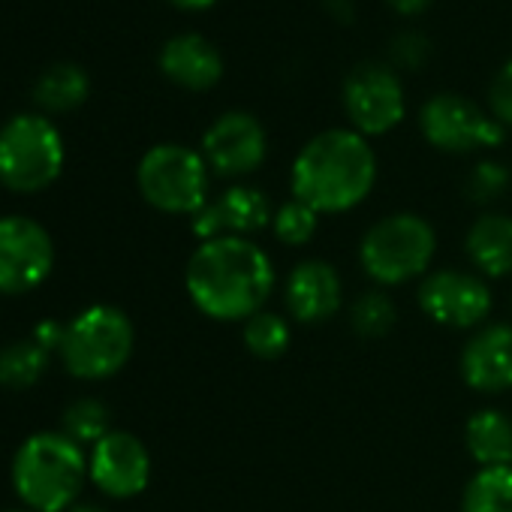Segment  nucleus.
I'll return each mask as SVG.
<instances>
[{"label":"nucleus","mask_w":512,"mask_h":512,"mask_svg":"<svg viewBox=\"0 0 512 512\" xmlns=\"http://www.w3.org/2000/svg\"><path fill=\"white\" fill-rule=\"evenodd\" d=\"M184 287L199 314L217 323H247L275 293V263L253 238L199 241L184 269Z\"/></svg>","instance_id":"1"},{"label":"nucleus","mask_w":512,"mask_h":512,"mask_svg":"<svg viewBox=\"0 0 512 512\" xmlns=\"http://www.w3.org/2000/svg\"><path fill=\"white\" fill-rule=\"evenodd\" d=\"M377 184V154L356 130H323L293 160V196L323 214H344L362 205Z\"/></svg>","instance_id":"2"},{"label":"nucleus","mask_w":512,"mask_h":512,"mask_svg":"<svg viewBox=\"0 0 512 512\" xmlns=\"http://www.w3.org/2000/svg\"><path fill=\"white\" fill-rule=\"evenodd\" d=\"M88 482L85 446L64 431L28 437L13 458V485L22 503L34 512H67L79 503Z\"/></svg>","instance_id":"3"},{"label":"nucleus","mask_w":512,"mask_h":512,"mask_svg":"<svg viewBox=\"0 0 512 512\" xmlns=\"http://www.w3.org/2000/svg\"><path fill=\"white\" fill-rule=\"evenodd\" d=\"M437 232L431 220L413 211H395L368 226L359 241L362 272L377 287H401L431 272Z\"/></svg>","instance_id":"4"},{"label":"nucleus","mask_w":512,"mask_h":512,"mask_svg":"<svg viewBox=\"0 0 512 512\" xmlns=\"http://www.w3.org/2000/svg\"><path fill=\"white\" fill-rule=\"evenodd\" d=\"M133 347V320L115 305H91L67 323L61 359L79 380H109L130 362Z\"/></svg>","instance_id":"5"},{"label":"nucleus","mask_w":512,"mask_h":512,"mask_svg":"<svg viewBox=\"0 0 512 512\" xmlns=\"http://www.w3.org/2000/svg\"><path fill=\"white\" fill-rule=\"evenodd\" d=\"M136 184L151 208L163 214L193 217L208 202L211 169L202 151L166 142L145 151L136 169Z\"/></svg>","instance_id":"6"},{"label":"nucleus","mask_w":512,"mask_h":512,"mask_svg":"<svg viewBox=\"0 0 512 512\" xmlns=\"http://www.w3.org/2000/svg\"><path fill=\"white\" fill-rule=\"evenodd\" d=\"M64 169V139L43 115H19L0 130V181L16 193L49 187Z\"/></svg>","instance_id":"7"},{"label":"nucleus","mask_w":512,"mask_h":512,"mask_svg":"<svg viewBox=\"0 0 512 512\" xmlns=\"http://www.w3.org/2000/svg\"><path fill=\"white\" fill-rule=\"evenodd\" d=\"M419 130L425 142L443 154H473L500 148L506 127L473 100L458 94H437L419 112Z\"/></svg>","instance_id":"8"},{"label":"nucleus","mask_w":512,"mask_h":512,"mask_svg":"<svg viewBox=\"0 0 512 512\" xmlns=\"http://www.w3.org/2000/svg\"><path fill=\"white\" fill-rule=\"evenodd\" d=\"M422 314L446 329H479L491 314V290L482 275L461 269H434L416 290Z\"/></svg>","instance_id":"9"},{"label":"nucleus","mask_w":512,"mask_h":512,"mask_svg":"<svg viewBox=\"0 0 512 512\" xmlns=\"http://www.w3.org/2000/svg\"><path fill=\"white\" fill-rule=\"evenodd\" d=\"M55 266L52 235L31 217L0 220V293L25 296L37 290Z\"/></svg>","instance_id":"10"},{"label":"nucleus","mask_w":512,"mask_h":512,"mask_svg":"<svg viewBox=\"0 0 512 512\" xmlns=\"http://www.w3.org/2000/svg\"><path fill=\"white\" fill-rule=\"evenodd\" d=\"M344 112L356 133L368 136H386L404 121L407 103L404 88L395 76V70L383 64H359L341 88Z\"/></svg>","instance_id":"11"},{"label":"nucleus","mask_w":512,"mask_h":512,"mask_svg":"<svg viewBox=\"0 0 512 512\" xmlns=\"http://www.w3.org/2000/svg\"><path fill=\"white\" fill-rule=\"evenodd\" d=\"M266 154V130L250 112H226L202 136V157L220 178H244L256 172L266 163Z\"/></svg>","instance_id":"12"},{"label":"nucleus","mask_w":512,"mask_h":512,"mask_svg":"<svg viewBox=\"0 0 512 512\" xmlns=\"http://www.w3.org/2000/svg\"><path fill=\"white\" fill-rule=\"evenodd\" d=\"M88 479L115 500L136 497L151 482V452L130 431H109L88 455Z\"/></svg>","instance_id":"13"},{"label":"nucleus","mask_w":512,"mask_h":512,"mask_svg":"<svg viewBox=\"0 0 512 512\" xmlns=\"http://www.w3.org/2000/svg\"><path fill=\"white\" fill-rule=\"evenodd\" d=\"M275 211L269 196L253 184H232L220 196L208 199L193 217L190 229L199 241L238 235L250 238L253 232H263L272 223Z\"/></svg>","instance_id":"14"},{"label":"nucleus","mask_w":512,"mask_h":512,"mask_svg":"<svg viewBox=\"0 0 512 512\" xmlns=\"http://www.w3.org/2000/svg\"><path fill=\"white\" fill-rule=\"evenodd\" d=\"M461 380L479 395H503L512 389V323L479 326L458 356Z\"/></svg>","instance_id":"15"},{"label":"nucleus","mask_w":512,"mask_h":512,"mask_svg":"<svg viewBox=\"0 0 512 512\" xmlns=\"http://www.w3.org/2000/svg\"><path fill=\"white\" fill-rule=\"evenodd\" d=\"M284 302L290 317L302 326L329 323L344 305V281L332 263L302 260L284 284Z\"/></svg>","instance_id":"16"},{"label":"nucleus","mask_w":512,"mask_h":512,"mask_svg":"<svg viewBox=\"0 0 512 512\" xmlns=\"http://www.w3.org/2000/svg\"><path fill=\"white\" fill-rule=\"evenodd\" d=\"M160 70L187 91H208L223 76L220 52L199 34H178L160 52Z\"/></svg>","instance_id":"17"},{"label":"nucleus","mask_w":512,"mask_h":512,"mask_svg":"<svg viewBox=\"0 0 512 512\" xmlns=\"http://www.w3.org/2000/svg\"><path fill=\"white\" fill-rule=\"evenodd\" d=\"M464 253L476 275L482 278H509L512 275V217L500 211L479 214L467 235Z\"/></svg>","instance_id":"18"},{"label":"nucleus","mask_w":512,"mask_h":512,"mask_svg":"<svg viewBox=\"0 0 512 512\" xmlns=\"http://www.w3.org/2000/svg\"><path fill=\"white\" fill-rule=\"evenodd\" d=\"M467 455L479 470L512 464V416L497 407L476 410L464 425Z\"/></svg>","instance_id":"19"},{"label":"nucleus","mask_w":512,"mask_h":512,"mask_svg":"<svg viewBox=\"0 0 512 512\" xmlns=\"http://www.w3.org/2000/svg\"><path fill=\"white\" fill-rule=\"evenodd\" d=\"M88 91H91V82H88V73L76 64H55L49 67L37 88H34V97L43 109H52V112H70L76 106H82L88 100Z\"/></svg>","instance_id":"20"},{"label":"nucleus","mask_w":512,"mask_h":512,"mask_svg":"<svg viewBox=\"0 0 512 512\" xmlns=\"http://www.w3.org/2000/svg\"><path fill=\"white\" fill-rule=\"evenodd\" d=\"M52 353L43 350L34 338L13 341L0 350V386L4 389H31L49 368Z\"/></svg>","instance_id":"21"},{"label":"nucleus","mask_w":512,"mask_h":512,"mask_svg":"<svg viewBox=\"0 0 512 512\" xmlns=\"http://www.w3.org/2000/svg\"><path fill=\"white\" fill-rule=\"evenodd\" d=\"M461 512H512V464L476 470L461 491Z\"/></svg>","instance_id":"22"},{"label":"nucleus","mask_w":512,"mask_h":512,"mask_svg":"<svg viewBox=\"0 0 512 512\" xmlns=\"http://www.w3.org/2000/svg\"><path fill=\"white\" fill-rule=\"evenodd\" d=\"M241 338H244V347L263 362H275L281 359L290 344H293V326L287 317L275 314V311H260L253 314L244 329H241Z\"/></svg>","instance_id":"23"},{"label":"nucleus","mask_w":512,"mask_h":512,"mask_svg":"<svg viewBox=\"0 0 512 512\" xmlns=\"http://www.w3.org/2000/svg\"><path fill=\"white\" fill-rule=\"evenodd\" d=\"M398 323V308L383 290H368L362 293L353 308H350V329L362 341H380L386 338Z\"/></svg>","instance_id":"24"},{"label":"nucleus","mask_w":512,"mask_h":512,"mask_svg":"<svg viewBox=\"0 0 512 512\" xmlns=\"http://www.w3.org/2000/svg\"><path fill=\"white\" fill-rule=\"evenodd\" d=\"M61 431L79 446H94L112 431V413L100 398H79L64 410Z\"/></svg>","instance_id":"25"},{"label":"nucleus","mask_w":512,"mask_h":512,"mask_svg":"<svg viewBox=\"0 0 512 512\" xmlns=\"http://www.w3.org/2000/svg\"><path fill=\"white\" fill-rule=\"evenodd\" d=\"M320 229V214L305 205L302 199H287L284 205L275 208V217H272V232L281 244L287 247H305Z\"/></svg>","instance_id":"26"},{"label":"nucleus","mask_w":512,"mask_h":512,"mask_svg":"<svg viewBox=\"0 0 512 512\" xmlns=\"http://www.w3.org/2000/svg\"><path fill=\"white\" fill-rule=\"evenodd\" d=\"M509 184H512V175H509V169L503 163H497V160H479L470 169L467 181H464V196L473 205H485L488 208V205H494V202H500L506 196Z\"/></svg>","instance_id":"27"},{"label":"nucleus","mask_w":512,"mask_h":512,"mask_svg":"<svg viewBox=\"0 0 512 512\" xmlns=\"http://www.w3.org/2000/svg\"><path fill=\"white\" fill-rule=\"evenodd\" d=\"M488 112L503 127H512V61H506L500 67V73L494 76V82L488 88Z\"/></svg>","instance_id":"28"},{"label":"nucleus","mask_w":512,"mask_h":512,"mask_svg":"<svg viewBox=\"0 0 512 512\" xmlns=\"http://www.w3.org/2000/svg\"><path fill=\"white\" fill-rule=\"evenodd\" d=\"M425 58H428V40H425L422 34H401V37L392 43V61H395L398 67L416 70V67L425 64Z\"/></svg>","instance_id":"29"},{"label":"nucleus","mask_w":512,"mask_h":512,"mask_svg":"<svg viewBox=\"0 0 512 512\" xmlns=\"http://www.w3.org/2000/svg\"><path fill=\"white\" fill-rule=\"evenodd\" d=\"M64 335H67V326H64V323H58V320H46V323H40V326L34 329V335H31V338H34L43 350H49V353H61Z\"/></svg>","instance_id":"30"},{"label":"nucleus","mask_w":512,"mask_h":512,"mask_svg":"<svg viewBox=\"0 0 512 512\" xmlns=\"http://www.w3.org/2000/svg\"><path fill=\"white\" fill-rule=\"evenodd\" d=\"M323 7H326V13H329L335 22H341V25H350L353 16H356L353 0H323Z\"/></svg>","instance_id":"31"},{"label":"nucleus","mask_w":512,"mask_h":512,"mask_svg":"<svg viewBox=\"0 0 512 512\" xmlns=\"http://www.w3.org/2000/svg\"><path fill=\"white\" fill-rule=\"evenodd\" d=\"M398 16H419L431 7V0H386Z\"/></svg>","instance_id":"32"},{"label":"nucleus","mask_w":512,"mask_h":512,"mask_svg":"<svg viewBox=\"0 0 512 512\" xmlns=\"http://www.w3.org/2000/svg\"><path fill=\"white\" fill-rule=\"evenodd\" d=\"M172 7H178V10H208V7H214L217 0H169Z\"/></svg>","instance_id":"33"},{"label":"nucleus","mask_w":512,"mask_h":512,"mask_svg":"<svg viewBox=\"0 0 512 512\" xmlns=\"http://www.w3.org/2000/svg\"><path fill=\"white\" fill-rule=\"evenodd\" d=\"M67 512H106L100 503H88V500H79V503H73Z\"/></svg>","instance_id":"34"},{"label":"nucleus","mask_w":512,"mask_h":512,"mask_svg":"<svg viewBox=\"0 0 512 512\" xmlns=\"http://www.w3.org/2000/svg\"><path fill=\"white\" fill-rule=\"evenodd\" d=\"M10 512H19V509H10Z\"/></svg>","instance_id":"35"}]
</instances>
